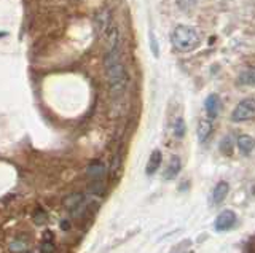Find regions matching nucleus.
<instances>
[{
    "label": "nucleus",
    "instance_id": "1",
    "mask_svg": "<svg viewBox=\"0 0 255 253\" xmlns=\"http://www.w3.org/2000/svg\"><path fill=\"white\" fill-rule=\"evenodd\" d=\"M104 66H106L110 96L114 99H120L126 92L128 84H129V77H128L126 67L123 66L122 58H120V48L106 53Z\"/></svg>",
    "mask_w": 255,
    "mask_h": 253
},
{
    "label": "nucleus",
    "instance_id": "2",
    "mask_svg": "<svg viewBox=\"0 0 255 253\" xmlns=\"http://www.w3.org/2000/svg\"><path fill=\"white\" fill-rule=\"evenodd\" d=\"M172 46L180 53H190L201 43V35L191 26H177L171 34Z\"/></svg>",
    "mask_w": 255,
    "mask_h": 253
},
{
    "label": "nucleus",
    "instance_id": "3",
    "mask_svg": "<svg viewBox=\"0 0 255 253\" xmlns=\"http://www.w3.org/2000/svg\"><path fill=\"white\" fill-rule=\"evenodd\" d=\"M255 115V100L252 97L241 100L235 107L233 113H231V120L235 123H243L247 120H252Z\"/></svg>",
    "mask_w": 255,
    "mask_h": 253
},
{
    "label": "nucleus",
    "instance_id": "4",
    "mask_svg": "<svg viewBox=\"0 0 255 253\" xmlns=\"http://www.w3.org/2000/svg\"><path fill=\"white\" fill-rule=\"evenodd\" d=\"M236 223V215H235V212H231V210H223L219 213V217L217 220H215V229L220 233L223 231H228V229H231L235 226Z\"/></svg>",
    "mask_w": 255,
    "mask_h": 253
},
{
    "label": "nucleus",
    "instance_id": "5",
    "mask_svg": "<svg viewBox=\"0 0 255 253\" xmlns=\"http://www.w3.org/2000/svg\"><path fill=\"white\" fill-rule=\"evenodd\" d=\"M86 175L91 178V181H99L104 178V175H106V166H104V163L101 161H93L90 166H88L86 169Z\"/></svg>",
    "mask_w": 255,
    "mask_h": 253
},
{
    "label": "nucleus",
    "instance_id": "6",
    "mask_svg": "<svg viewBox=\"0 0 255 253\" xmlns=\"http://www.w3.org/2000/svg\"><path fill=\"white\" fill-rule=\"evenodd\" d=\"M204 107H206V112H207V115H209V118H215L219 115L220 107H222L220 97L217 96V94H211V96L206 99Z\"/></svg>",
    "mask_w": 255,
    "mask_h": 253
},
{
    "label": "nucleus",
    "instance_id": "7",
    "mask_svg": "<svg viewBox=\"0 0 255 253\" xmlns=\"http://www.w3.org/2000/svg\"><path fill=\"white\" fill-rule=\"evenodd\" d=\"M180 169H182V161L179 156H172L169 164H167V169L164 170V178L166 180H172L175 178L180 173Z\"/></svg>",
    "mask_w": 255,
    "mask_h": 253
},
{
    "label": "nucleus",
    "instance_id": "8",
    "mask_svg": "<svg viewBox=\"0 0 255 253\" xmlns=\"http://www.w3.org/2000/svg\"><path fill=\"white\" fill-rule=\"evenodd\" d=\"M161 161H163L161 152H159V150H155V152L151 153L148 158V163H147V168H145L147 175H153V173L159 169V166H161Z\"/></svg>",
    "mask_w": 255,
    "mask_h": 253
},
{
    "label": "nucleus",
    "instance_id": "9",
    "mask_svg": "<svg viewBox=\"0 0 255 253\" xmlns=\"http://www.w3.org/2000/svg\"><path fill=\"white\" fill-rule=\"evenodd\" d=\"M228 191H230V185L227 181H219L217 185L214 188V193H212V199L215 204H220L225 201V197L228 196Z\"/></svg>",
    "mask_w": 255,
    "mask_h": 253
},
{
    "label": "nucleus",
    "instance_id": "10",
    "mask_svg": "<svg viewBox=\"0 0 255 253\" xmlns=\"http://www.w3.org/2000/svg\"><path fill=\"white\" fill-rule=\"evenodd\" d=\"M212 134V123L209 120H201L198 123V139L201 144H204L206 140H209Z\"/></svg>",
    "mask_w": 255,
    "mask_h": 253
},
{
    "label": "nucleus",
    "instance_id": "11",
    "mask_svg": "<svg viewBox=\"0 0 255 253\" xmlns=\"http://www.w3.org/2000/svg\"><path fill=\"white\" fill-rule=\"evenodd\" d=\"M82 204H83V194H82V193L70 194V196L66 197V199H64V207L69 209L72 213H75L77 209H78Z\"/></svg>",
    "mask_w": 255,
    "mask_h": 253
},
{
    "label": "nucleus",
    "instance_id": "12",
    "mask_svg": "<svg viewBox=\"0 0 255 253\" xmlns=\"http://www.w3.org/2000/svg\"><path fill=\"white\" fill-rule=\"evenodd\" d=\"M96 22H98L99 32H101V34L106 32V30H107L112 24H114V22H112V14H110V11H109V10H102V11H99L98 18H96Z\"/></svg>",
    "mask_w": 255,
    "mask_h": 253
},
{
    "label": "nucleus",
    "instance_id": "13",
    "mask_svg": "<svg viewBox=\"0 0 255 253\" xmlns=\"http://www.w3.org/2000/svg\"><path fill=\"white\" fill-rule=\"evenodd\" d=\"M238 148L241 150L243 155H251L252 150H254V139L251 136H247V134H244V136H239Z\"/></svg>",
    "mask_w": 255,
    "mask_h": 253
},
{
    "label": "nucleus",
    "instance_id": "14",
    "mask_svg": "<svg viewBox=\"0 0 255 253\" xmlns=\"http://www.w3.org/2000/svg\"><path fill=\"white\" fill-rule=\"evenodd\" d=\"M238 83H239V84H246V86H254V83H255L254 69H247V70H244V72H243L241 75H239Z\"/></svg>",
    "mask_w": 255,
    "mask_h": 253
},
{
    "label": "nucleus",
    "instance_id": "15",
    "mask_svg": "<svg viewBox=\"0 0 255 253\" xmlns=\"http://www.w3.org/2000/svg\"><path fill=\"white\" fill-rule=\"evenodd\" d=\"M40 252L42 253H54V244H53V234L45 233L43 234V242L40 245Z\"/></svg>",
    "mask_w": 255,
    "mask_h": 253
},
{
    "label": "nucleus",
    "instance_id": "16",
    "mask_svg": "<svg viewBox=\"0 0 255 253\" xmlns=\"http://www.w3.org/2000/svg\"><path fill=\"white\" fill-rule=\"evenodd\" d=\"M185 131H187V128H185V123H183L182 118H179V120L175 121L174 136H175V137H179V139H182L183 136H185Z\"/></svg>",
    "mask_w": 255,
    "mask_h": 253
},
{
    "label": "nucleus",
    "instance_id": "17",
    "mask_svg": "<svg viewBox=\"0 0 255 253\" xmlns=\"http://www.w3.org/2000/svg\"><path fill=\"white\" fill-rule=\"evenodd\" d=\"M220 150H222L223 155H231V153H233V142H231L230 137H225V139L222 140Z\"/></svg>",
    "mask_w": 255,
    "mask_h": 253
},
{
    "label": "nucleus",
    "instance_id": "18",
    "mask_svg": "<svg viewBox=\"0 0 255 253\" xmlns=\"http://www.w3.org/2000/svg\"><path fill=\"white\" fill-rule=\"evenodd\" d=\"M195 3H196V0H177L179 8H182L183 11L191 10V8L195 6Z\"/></svg>",
    "mask_w": 255,
    "mask_h": 253
},
{
    "label": "nucleus",
    "instance_id": "19",
    "mask_svg": "<svg viewBox=\"0 0 255 253\" xmlns=\"http://www.w3.org/2000/svg\"><path fill=\"white\" fill-rule=\"evenodd\" d=\"M34 221L37 225H45L46 221H48V217H46V213L43 210H37L34 213Z\"/></svg>",
    "mask_w": 255,
    "mask_h": 253
},
{
    "label": "nucleus",
    "instance_id": "20",
    "mask_svg": "<svg viewBox=\"0 0 255 253\" xmlns=\"http://www.w3.org/2000/svg\"><path fill=\"white\" fill-rule=\"evenodd\" d=\"M61 228H62V229H67V228H69V223H67V221H62V223H61Z\"/></svg>",
    "mask_w": 255,
    "mask_h": 253
}]
</instances>
